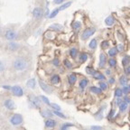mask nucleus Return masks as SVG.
<instances>
[{
  "label": "nucleus",
  "mask_w": 130,
  "mask_h": 130,
  "mask_svg": "<svg viewBox=\"0 0 130 130\" xmlns=\"http://www.w3.org/2000/svg\"><path fill=\"white\" fill-rule=\"evenodd\" d=\"M27 66H28V63L24 58H17L16 60H14V62H13V67L15 71H24L26 69Z\"/></svg>",
  "instance_id": "nucleus-1"
},
{
  "label": "nucleus",
  "mask_w": 130,
  "mask_h": 130,
  "mask_svg": "<svg viewBox=\"0 0 130 130\" xmlns=\"http://www.w3.org/2000/svg\"><path fill=\"white\" fill-rule=\"evenodd\" d=\"M23 117L20 114H14L10 118V123L12 126H18L22 125L23 123Z\"/></svg>",
  "instance_id": "nucleus-2"
},
{
  "label": "nucleus",
  "mask_w": 130,
  "mask_h": 130,
  "mask_svg": "<svg viewBox=\"0 0 130 130\" xmlns=\"http://www.w3.org/2000/svg\"><path fill=\"white\" fill-rule=\"evenodd\" d=\"M11 91L12 93L14 94L15 97H22L24 95V90L23 89L18 85H15V86H13L12 89H11Z\"/></svg>",
  "instance_id": "nucleus-3"
},
{
  "label": "nucleus",
  "mask_w": 130,
  "mask_h": 130,
  "mask_svg": "<svg viewBox=\"0 0 130 130\" xmlns=\"http://www.w3.org/2000/svg\"><path fill=\"white\" fill-rule=\"evenodd\" d=\"M96 32V29L95 28H88L82 32V35H81V39L82 40H87L88 38L91 36L93 35L94 32Z\"/></svg>",
  "instance_id": "nucleus-4"
},
{
  "label": "nucleus",
  "mask_w": 130,
  "mask_h": 130,
  "mask_svg": "<svg viewBox=\"0 0 130 130\" xmlns=\"http://www.w3.org/2000/svg\"><path fill=\"white\" fill-rule=\"evenodd\" d=\"M39 85H40L41 89H43L44 92H46V93L51 94L52 92H53V89H52V88L50 87V86H49L46 82H44V81L42 80V79H40V80H39Z\"/></svg>",
  "instance_id": "nucleus-5"
},
{
  "label": "nucleus",
  "mask_w": 130,
  "mask_h": 130,
  "mask_svg": "<svg viewBox=\"0 0 130 130\" xmlns=\"http://www.w3.org/2000/svg\"><path fill=\"white\" fill-rule=\"evenodd\" d=\"M16 36H17V34H16L15 32H14V30H7L6 32V35H5V37H6V40L8 41H14V39L16 38Z\"/></svg>",
  "instance_id": "nucleus-6"
},
{
  "label": "nucleus",
  "mask_w": 130,
  "mask_h": 130,
  "mask_svg": "<svg viewBox=\"0 0 130 130\" xmlns=\"http://www.w3.org/2000/svg\"><path fill=\"white\" fill-rule=\"evenodd\" d=\"M30 103L32 104V106L34 108H40V98H37L35 96H32L30 98Z\"/></svg>",
  "instance_id": "nucleus-7"
},
{
  "label": "nucleus",
  "mask_w": 130,
  "mask_h": 130,
  "mask_svg": "<svg viewBox=\"0 0 130 130\" xmlns=\"http://www.w3.org/2000/svg\"><path fill=\"white\" fill-rule=\"evenodd\" d=\"M4 106L5 108H7L9 110H14L15 108V105H14V101L10 99H8V100H6L4 101Z\"/></svg>",
  "instance_id": "nucleus-8"
},
{
  "label": "nucleus",
  "mask_w": 130,
  "mask_h": 130,
  "mask_svg": "<svg viewBox=\"0 0 130 130\" xmlns=\"http://www.w3.org/2000/svg\"><path fill=\"white\" fill-rule=\"evenodd\" d=\"M19 43H15V42H13V41H11L10 43H8L7 44V48H8V50H10L11 52H15V51H17L19 49Z\"/></svg>",
  "instance_id": "nucleus-9"
},
{
  "label": "nucleus",
  "mask_w": 130,
  "mask_h": 130,
  "mask_svg": "<svg viewBox=\"0 0 130 130\" xmlns=\"http://www.w3.org/2000/svg\"><path fill=\"white\" fill-rule=\"evenodd\" d=\"M44 125H45V127H47V128H53L56 126V121L52 119V118H50L45 120Z\"/></svg>",
  "instance_id": "nucleus-10"
},
{
  "label": "nucleus",
  "mask_w": 130,
  "mask_h": 130,
  "mask_svg": "<svg viewBox=\"0 0 130 130\" xmlns=\"http://www.w3.org/2000/svg\"><path fill=\"white\" fill-rule=\"evenodd\" d=\"M32 15H34V17L35 18H41L42 16H43V11H42V9L39 7H35L34 10H32Z\"/></svg>",
  "instance_id": "nucleus-11"
},
{
  "label": "nucleus",
  "mask_w": 130,
  "mask_h": 130,
  "mask_svg": "<svg viewBox=\"0 0 130 130\" xmlns=\"http://www.w3.org/2000/svg\"><path fill=\"white\" fill-rule=\"evenodd\" d=\"M41 115H42V117H43V118H53V114L52 113L51 111H49V110H47V109L42 110V111H41Z\"/></svg>",
  "instance_id": "nucleus-12"
},
{
  "label": "nucleus",
  "mask_w": 130,
  "mask_h": 130,
  "mask_svg": "<svg viewBox=\"0 0 130 130\" xmlns=\"http://www.w3.org/2000/svg\"><path fill=\"white\" fill-rule=\"evenodd\" d=\"M26 86L30 89H35V86H36V80L35 79H30L28 81L26 82Z\"/></svg>",
  "instance_id": "nucleus-13"
},
{
  "label": "nucleus",
  "mask_w": 130,
  "mask_h": 130,
  "mask_svg": "<svg viewBox=\"0 0 130 130\" xmlns=\"http://www.w3.org/2000/svg\"><path fill=\"white\" fill-rule=\"evenodd\" d=\"M51 81L53 84L56 85V84H58L60 81H61V78H60V76L58 75V74H54V75L51 78Z\"/></svg>",
  "instance_id": "nucleus-14"
},
{
  "label": "nucleus",
  "mask_w": 130,
  "mask_h": 130,
  "mask_svg": "<svg viewBox=\"0 0 130 130\" xmlns=\"http://www.w3.org/2000/svg\"><path fill=\"white\" fill-rule=\"evenodd\" d=\"M68 79H69V83L71 84V85H72V84L75 83L76 80H77V76H76L74 73H71V74L69 75V77H68Z\"/></svg>",
  "instance_id": "nucleus-15"
},
{
  "label": "nucleus",
  "mask_w": 130,
  "mask_h": 130,
  "mask_svg": "<svg viewBox=\"0 0 130 130\" xmlns=\"http://www.w3.org/2000/svg\"><path fill=\"white\" fill-rule=\"evenodd\" d=\"M106 61H107V58H106L105 54L104 53H101L100 55V67H104V65L106 64Z\"/></svg>",
  "instance_id": "nucleus-16"
},
{
  "label": "nucleus",
  "mask_w": 130,
  "mask_h": 130,
  "mask_svg": "<svg viewBox=\"0 0 130 130\" xmlns=\"http://www.w3.org/2000/svg\"><path fill=\"white\" fill-rule=\"evenodd\" d=\"M92 77L95 78V79H100V80H103V79H105V76H104L102 73L99 72V71H95V72H94V74L92 75Z\"/></svg>",
  "instance_id": "nucleus-17"
},
{
  "label": "nucleus",
  "mask_w": 130,
  "mask_h": 130,
  "mask_svg": "<svg viewBox=\"0 0 130 130\" xmlns=\"http://www.w3.org/2000/svg\"><path fill=\"white\" fill-rule=\"evenodd\" d=\"M50 29L52 30H55V31H61L63 29L62 25L61 24H53L50 26Z\"/></svg>",
  "instance_id": "nucleus-18"
},
{
  "label": "nucleus",
  "mask_w": 130,
  "mask_h": 130,
  "mask_svg": "<svg viewBox=\"0 0 130 130\" xmlns=\"http://www.w3.org/2000/svg\"><path fill=\"white\" fill-rule=\"evenodd\" d=\"M72 28L74 31H79L81 28V24L79 21H75V22L72 23Z\"/></svg>",
  "instance_id": "nucleus-19"
},
{
  "label": "nucleus",
  "mask_w": 130,
  "mask_h": 130,
  "mask_svg": "<svg viewBox=\"0 0 130 130\" xmlns=\"http://www.w3.org/2000/svg\"><path fill=\"white\" fill-rule=\"evenodd\" d=\"M90 91H91L92 93H95V94H101L102 93V89H100V88L92 86V87L90 88Z\"/></svg>",
  "instance_id": "nucleus-20"
},
{
  "label": "nucleus",
  "mask_w": 130,
  "mask_h": 130,
  "mask_svg": "<svg viewBox=\"0 0 130 130\" xmlns=\"http://www.w3.org/2000/svg\"><path fill=\"white\" fill-rule=\"evenodd\" d=\"M114 22H115V19L112 17V16H108V17H107L105 20V23L107 25H108V26H110V25H112V24H114Z\"/></svg>",
  "instance_id": "nucleus-21"
},
{
  "label": "nucleus",
  "mask_w": 130,
  "mask_h": 130,
  "mask_svg": "<svg viewBox=\"0 0 130 130\" xmlns=\"http://www.w3.org/2000/svg\"><path fill=\"white\" fill-rule=\"evenodd\" d=\"M126 108H127V104H126V101H122L121 103L119 104V109L121 112H124L126 110Z\"/></svg>",
  "instance_id": "nucleus-22"
},
{
  "label": "nucleus",
  "mask_w": 130,
  "mask_h": 130,
  "mask_svg": "<svg viewBox=\"0 0 130 130\" xmlns=\"http://www.w3.org/2000/svg\"><path fill=\"white\" fill-rule=\"evenodd\" d=\"M87 85H88V79H82L80 81H79V88H80V89H83Z\"/></svg>",
  "instance_id": "nucleus-23"
},
{
  "label": "nucleus",
  "mask_w": 130,
  "mask_h": 130,
  "mask_svg": "<svg viewBox=\"0 0 130 130\" xmlns=\"http://www.w3.org/2000/svg\"><path fill=\"white\" fill-rule=\"evenodd\" d=\"M77 53H78L77 49L71 48V50H70V55H71V58H76V56H77Z\"/></svg>",
  "instance_id": "nucleus-24"
},
{
  "label": "nucleus",
  "mask_w": 130,
  "mask_h": 130,
  "mask_svg": "<svg viewBox=\"0 0 130 130\" xmlns=\"http://www.w3.org/2000/svg\"><path fill=\"white\" fill-rule=\"evenodd\" d=\"M88 59V55L86 54L85 53H81L80 54H79V61H81V62H84V61H86Z\"/></svg>",
  "instance_id": "nucleus-25"
},
{
  "label": "nucleus",
  "mask_w": 130,
  "mask_h": 130,
  "mask_svg": "<svg viewBox=\"0 0 130 130\" xmlns=\"http://www.w3.org/2000/svg\"><path fill=\"white\" fill-rule=\"evenodd\" d=\"M97 41H96V39H92L91 41H90V43H89V48L90 49H96L97 48Z\"/></svg>",
  "instance_id": "nucleus-26"
},
{
  "label": "nucleus",
  "mask_w": 130,
  "mask_h": 130,
  "mask_svg": "<svg viewBox=\"0 0 130 130\" xmlns=\"http://www.w3.org/2000/svg\"><path fill=\"white\" fill-rule=\"evenodd\" d=\"M40 100H42V101L43 102L44 104H46V105H48V106H51V103H50V100L47 99L45 96H40Z\"/></svg>",
  "instance_id": "nucleus-27"
},
{
  "label": "nucleus",
  "mask_w": 130,
  "mask_h": 130,
  "mask_svg": "<svg viewBox=\"0 0 130 130\" xmlns=\"http://www.w3.org/2000/svg\"><path fill=\"white\" fill-rule=\"evenodd\" d=\"M45 37L47 39H49V40H53V39H54V34L49 31V32H45Z\"/></svg>",
  "instance_id": "nucleus-28"
},
{
  "label": "nucleus",
  "mask_w": 130,
  "mask_h": 130,
  "mask_svg": "<svg viewBox=\"0 0 130 130\" xmlns=\"http://www.w3.org/2000/svg\"><path fill=\"white\" fill-rule=\"evenodd\" d=\"M117 53H118V49H117V47L110 49L109 51H108V54H109L111 57H114V56H115V55L117 54Z\"/></svg>",
  "instance_id": "nucleus-29"
},
{
  "label": "nucleus",
  "mask_w": 130,
  "mask_h": 130,
  "mask_svg": "<svg viewBox=\"0 0 130 130\" xmlns=\"http://www.w3.org/2000/svg\"><path fill=\"white\" fill-rule=\"evenodd\" d=\"M59 11H60L59 8H58V9H54V10H53V12L50 14V15H49V18H54L55 16L59 14Z\"/></svg>",
  "instance_id": "nucleus-30"
},
{
  "label": "nucleus",
  "mask_w": 130,
  "mask_h": 130,
  "mask_svg": "<svg viewBox=\"0 0 130 130\" xmlns=\"http://www.w3.org/2000/svg\"><path fill=\"white\" fill-rule=\"evenodd\" d=\"M129 61H130L129 57L125 56L124 58H123V60H122V64H123V66H127L128 63H129Z\"/></svg>",
  "instance_id": "nucleus-31"
},
{
  "label": "nucleus",
  "mask_w": 130,
  "mask_h": 130,
  "mask_svg": "<svg viewBox=\"0 0 130 130\" xmlns=\"http://www.w3.org/2000/svg\"><path fill=\"white\" fill-rule=\"evenodd\" d=\"M122 95H123V90L121 89H117L115 90V96L117 98H121Z\"/></svg>",
  "instance_id": "nucleus-32"
},
{
  "label": "nucleus",
  "mask_w": 130,
  "mask_h": 130,
  "mask_svg": "<svg viewBox=\"0 0 130 130\" xmlns=\"http://www.w3.org/2000/svg\"><path fill=\"white\" fill-rule=\"evenodd\" d=\"M71 5V2H67V3H64L63 5H61V6H60V11L61 10H64V9H66V8H68Z\"/></svg>",
  "instance_id": "nucleus-33"
},
{
  "label": "nucleus",
  "mask_w": 130,
  "mask_h": 130,
  "mask_svg": "<svg viewBox=\"0 0 130 130\" xmlns=\"http://www.w3.org/2000/svg\"><path fill=\"white\" fill-rule=\"evenodd\" d=\"M108 64H109L110 67H115L117 65V61L114 58H111V59L108 60Z\"/></svg>",
  "instance_id": "nucleus-34"
},
{
  "label": "nucleus",
  "mask_w": 130,
  "mask_h": 130,
  "mask_svg": "<svg viewBox=\"0 0 130 130\" xmlns=\"http://www.w3.org/2000/svg\"><path fill=\"white\" fill-rule=\"evenodd\" d=\"M63 63H64V66L67 68V69H71V68L72 67V64H71V62L69 61V60H64Z\"/></svg>",
  "instance_id": "nucleus-35"
},
{
  "label": "nucleus",
  "mask_w": 130,
  "mask_h": 130,
  "mask_svg": "<svg viewBox=\"0 0 130 130\" xmlns=\"http://www.w3.org/2000/svg\"><path fill=\"white\" fill-rule=\"evenodd\" d=\"M126 82H127V79H126V76H122L121 78H120V84L123 86H125L126 84Z\"/></svg>",
  "instance_id": "nucleus-36"
},
{
  "label": "nucleus",
  "mask_w": 130,
  "mask_h": 130,
  "mask_svg": "<svg viewBox=\"0 0 130 130\" xmlns=\"http://www.w3.org/2000/svg\"><path fill=\"white\" fill-rule=\"evenodd\" d=\"M53 114H54V115H56L57 117L61 118H66V116H64L62 113H61V112L58 111V110H55V111L53 112Z\"/></svg>",
  "instance_id": "nucleus-37"
},
{
  "label": "nucleus",
  "mask_w": 130,
  "mask_h": 130,
  "mask_svg": "<svg viewBox=\"0 0 130 130\" xmlns=\"http://www.w3.org/2000/svg\"><path fill=\"white\" fill-rule=\"evenodd\" d=\"M71 126H73L72 124H71V123H65V124H63L62 126H61V129L62 130H65V129H67V128L71 127Z\"/></svg>",
  "instance_id": "nucleus-38"
},
{
  "label": "nucleus",
  "mask_w": 130,
  "mask_h": 130,
  "mask_svg": "<svg viewBox=\"0 0 130 130\" xmlns=\"http://www.w3.org/2000/svg\"><path fill=\"white\" fill-rule=\"evenodd\" d=\"M86 71H87V73L88 74H89V75H93L94 72H95L96 71H94L91 67H87L86 68Z\"/></svg>",
  "instance_id": "nucleus-39"
},
{
  "label": "nucleus",
  "mask_w": 130,
  "mask_h": 130,
  "mask_svg": "<svg viewBox=\"0 0 130 130\" xmlns=\"http://www.w3.org/2000/svg\"><path fill=\"white\" fill-rule=\"evenodd\" d=\"M51 107L53 108L54 110H58V111H61V107H60L59 105H57V104H55V103H53V104H51Z\"/></svg>",
  "instance_id": "nucleus-40"
},
{
  "label": "nucleus",
  "mask_w": 130,
  "mask_h": 130,
  "mask_svg": "<svg viewBox=\"0 0 130 130\" xmlns=\"http://www.w3.org/2000/svg\"><path fill=\"white\" fill-rule=\"evenodd\" d=\"M100 88L102 90H105V89H108V85H107V83H105V82H100Z\"/></svg>",
  "instance_id": "nucleus-41"
},
{
  "label": "nucleus",
  "mask_w": 130,
  "mask_h": 130,
  "mask_svg": "<svg viewBox=\"0 0 130 130\" xmlns=\"http://www.w3.org/2000/svg\"><path fill=\"white\" fill-rule=\"evenodd\" d=\"M108 45H109V43H108V42H107V41H104L101 43V47L103 49H107L108 47Z\"/></svg>",
  "instance_id": "nucleus-42"
},
{
  "label": "nucleus",
  "mask_w": 130,
  "mask_h": 130,
  "mask_svg": "<svg viewBox=\"0 0 130 130\" xmlns=\"http://www.w3.org/2000/svg\"><path fill=\"white\" fill-rule=\"evenodd\" d=\"M53 64L54 65V66H56V67H58V66L60 65V61H59V59H57V58H55V59L53 61Z\"/></svg>",
  "instance_id": "nucleus-43"
},
{
  "label": "nucleus",
  "mask_w": 130,
  "mask_h": 130,
  "mask_svg": "<svg viewBox=\"0 0 130 130\" xmlns=\"http://www.w3.org/2000/svg\"><path fill=\"white\" fill-rule=\"evenodd\" d=\"M117 49H118V52H123V50H124V45L122 44V43H120V44H118V46H117Z\"/></svg>",
  "instance_id": "nucleus-44"
},
{
  "label": "nucleus",
  "mask_w": 130,
  "mask_h": 130,
  "mask_svg": "<svg viewBox=\"0 0 130 130\" xmlns=\"http://www.w3.org/2000/svg\"><path fill=\"white\" fill-rule=\"evenodd\" d=\"M5 71V64L3 61H0V72H3Z\"/></svg>",
  "instance_id": "nucleus-45"
},
{
  "label": "nucleus",
  "mask_w": 130,
  "mask_h": 130,
  "mask_svg": "<svg viewBox=\"0 0 130 130\" xmlns=\"http://www.w3.org/2000/svg\"><path fill=\"white\" fill-rule=\"evenodd\" d=\"M129 89H130V88H129V87H126V85H125V86H124V88L122 89V90H123V92H124V93L127 94L128 92H129Z\"/></svg>",
  "instance_id": "nucleus-46"
},
{
  "label": "nucleus",
  "mask_w": 130,
  "mask_h": 130,
  "mask_svg": "<svg viewBox=\"0 0 130 130\" xmlns=\"http://www.w3.org/2000/svg\"><path fill=\"white\" fill-rule=\"evenodd\" d=\"M65 0H54L53 1V3L54 4H56V5H60V4H61V3H63L64 2Z\"/></svg>",
  "instance_id": "nucleus-47"
},
{
  "label": "nucleus",
  "mask_w": 130,
  "mask_h": 130,
  "mask_svg": "<svg viewBox=\"0 0 130 130\" xmlns=\"http://www.w3.org/2000/svg\"><path fill=\"white\" fill-rule=\"evenodd\" d=\"M114 114H115V110H114V109H112L111 111H110L109 115H108V118H111L112 117H113V115H114Z\"/></svg>",
  "instance_id": "nucleus-48"
},
{
  "label": "nucleus",
  "mask_w": 130,
  "mask_h": 130,
  "mask_svg": "<svg viewBox=\"0 0 130 130\" xmlns=\"http://www.w3.org/2000/svg\"><path fill=\"white\" fill-rule=\"evenodd\" d=\"M3 89H12V87H11V86L4 85V86H3Z\"/></svg>",
  "instance_id": "nucleus-49"
},
{
  "label": "nucleus",
  "mask_w": 130,
  "mask_h": 130,
  "mask_svg": "<svg viewBox=\"0 0 130 130\" xmlns=\"http://www.w3.org/2000/svg\"><path fill=\"white\" fill-rule=\"evenodd\" d=\"M91 129H98V130H100V129H101V127L100 126H91Z\"/></svg>",
  "instance_id": "nucleus-50"
},
{
  "label": "nucleus",
  "mask_w": 130,
  "mask_h": 130,
  "mask_svg": "<svg viewBox=\"0 0 130 130\" xmlns=\"http://www.w3.org/2000/svg\"><path fill=\"white\" fill-rule=\"evenodd\" d=\"M122 101H123V100H121V99H120V98H118V100H117V104H118V106H119V104H120V103H121V102H122Z\"/></svg>",
  "instance_id": "nucleus-51"
},
{
  "label": "nucleus",
  "mask_w": 130,
  "mask_h": 130,
  "mask_svg": "<svg viewBox=\"0 0 130 130\" xmlns=\"http://www.w3.org/2000/svg\"><path fill=\"white\" fill-rule=\"evenodd\" d=\"M108 82H109L110 84H113L114 82H115V79H113V78H111V79H109V80H108Z\"/></svg>",
  "instance_id": "nucleus-52"
},
{
  "label": "nucleus",
  "mask_w": 130,
  "mask_h": 130,
  "mask_svg": "<svg viewBox=\"0 0 130 130\" xmlns=\"http://www.w3.org/2000/svg\"><path fill=\"white\" fill-rule=\"evenodd\" d=\"M125 101H126V103H129V102H130V98L126 97V98H125Z\"/></svg>",
  "instance_id": "nucleus-53"
},
{
  "label": "nucleus",
  "mask_w": 130,
  "mask_h": 130,
  "mask_svg": "<svg viewBox=\"0 0 130 130\" xmlns=\"http://www.w3.org/2000/svg\"><path fill=\"white\" fill-rule=\"evenodd\" d=\"M126 73H129V74H130V66H128V67L126 69Z\"/></svg>",
  "instance_id": "nucleus-54"
},
{
  "label": "nucleus",
  "mask_w": 130,
  "mask_h": 130,
  "mask_svg": "<svg viewBox=\"0 0 130 130\" xmlns=\"http://www.w3.org/2000/svg\"><path fill=\"white\" fill-rule=\"evenodd\" d=\"M110 71L109 70H107V71H106V74H107V75H110Z\"/></svg>",
  "instance_id": "nucleus-55"
},
{
  "label": "nucleus",
  "mask_w": 130,
  "mask_h": 130,
  "mask_svg": "<svg viewBox=\"0 0 130 130\" xmlns=\"http://www.w3.org/2000/svg\"><path fill=\"white\" fill-rule=\"evenodd\" d=\"M1 32H2V27L0 26V34H1Z\"/></svg>",
  "instance_id": "nucleus-56"
},
{
  "label": "nucleus",
  "mask_w": 130,
  "mask_h": 130,
  "mask_svg": "<svg viewBox=\"0 0 130 130\" xmlns=\"http://www.w3.org/2000/svg\"><path fill=\"white\" fill-rule=\"evenodd\" d=\"M129 88H130V85H129Z\"/></svg>",
  "instance_id": "nucleus-57"
}]
</instances>
